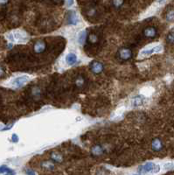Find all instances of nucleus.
<instances>
[{
	"label": "nucleus",
	"mask_w": 174,
	"mask_h": 175,
	"mask_svg": "<svg viewBox=\"0 0 174 175\" xmlns=\"http://www.w3.org/2000/svg\"><path fill=\"white\" fill-rule=\"evenodd\" d=\"M166 20L168 22H173L174 21V10H171L167 12L166 17Z\"/></svg>",
	"instance_id": "19"
},
{
	"label": "nucleus",
	"mask_w": 174,
	"mask_h": 175,
	"mask_svg": "<svg viewBox=\"0 0 174 175\" xmlns=\"http://www.w3.org/2000/svg\"><path fill=\"white\" fill-rule=\"evenodd\" d=\"M144 35L146 38H154L157 35V29L153 26H149L146 27L144 30Z\"/></svg>",
	"instance_id": "8"
},
{
	"label": "nucleus",
	"mask_w": 174,
	"mask_h": 175,
	"mask_svg": "<svg viewBox=\"0 0 174 175\" xmlns=\"http://www.w3.org/2000/svg\"><path fill=\"white\" fill-rule=\"evenodd\" d=\"M164 1H165V0H159V3H163Z\"/></svg>",
	"instance_id": "28"
},
{
	"label": "nucleus",
	"mask_w": 174,
	"mask_h": 175,
	"mask_svg": "<svg viewBox=\"0 0 174 175\" xmlns=\"http://www.w3.org/2000/svg\"><path fill=\"white\" fill-rule=\"evenodd\" d=\"M18 136L16 134V133H13L12 135H11V141L13 142V143H17L18 141Z\"/></svg>",
	"instance_id": "23"
},
{
	"label": "nucleus",
	"mask_w": 174,
	"mask_h": 175,
	"mask_svg": "<svg viewBox=\"0 0 174 175\" xmlns=\"http://www.w3.org/2000/svg\"><path fill=\"white\" fill-rule=\"evenodd\" d=\"M8 3V0H0V4H5Z\"/></svg>",
	"instance_id": "26"
},
{
	"label": "nucleus",
	"mask_w": 174,
	"mask_h": 175,
	"mask_svg": "<svg viewBox=\"0 0 174 175\" xmlns=\"http://www.w3.org/2000/svg\"><path fill=\"white\" fill-rule=\"evenodd\" d=\"M78 61V58L76 56V54H73V53H69L67 54L66 56V62L68 65L71 66V65H75V63H77Z\"/></svg>",
	"instance_id": "11"
},
{
	"label": "nucleus",
	"mask_w": 174,
	"mask_h": 175,
	"mask_svg": "<svg viewBox=\"0 0 174 175\" xmlns=\"http://www.w3.org/2000/svg\"><path fill=\"white\" fill-rule=\"evenodd\" d=\"M0 174H15V172L7 166L4 165L0 167Z\"/></svg>",
	"instance_id": "14"
},
{
	"label": "nucleus",
	"mask_w": 174,
	"mask_h": 175,
	"mask_svg": "<svg viewBox=\"0 0 174 175\" xmlns=\"http://www.w3.org/2000/svg\"><path fill=\"white\" fill-rule=\"evenodd\" d=\"M143 102H144V98L141 95H137V96L134 97L133 100H132V104H133L134 107L140 106V105L143 104Z\"/></svg>",
	"instance_id": "15"
},
{
	"label": "nucleus",
	"mask_w": 174,
	"mask_h": 175,
	"mask_svg": "<svg viewBox=\"0 0 174 175\" xmlns=\"http://www.w3.org/2000/svg\"><path fill=\"white\" fill-rule=\"evenodd\" d=\"M167 41L171 44H174V32H170L168 35H167V38H166Z\"/></svg>",
	"instance_id": "21"
},
{
	"label": "nucleus",
	"mask_w": 174,
	"mask_h": 175,
	"mask_svg": "<svg viewBox=\"0 0 174 175\" xmlns=\"http://www.w3.org/2000/svg\"><path fill=\"white\" fill-rule=\"evenodd\" d=\"M98 40V38L95 34H90L89 37H88V41L92 44H95V42H97Z\"/></svg>",
	"instance_id": "20"
},
{
	"label": "nucleus",
	"mask_w": 174,
	"mask_h": 175,
	"mask_svg": "<svg viewBox=\"0 0 174 175\" xmlns=\"http://www.w3.org/2000/svg\"><path fill=\"white\" fill-rule=\"evenodd\" d=\"M13 37H14V41H18V42H25L27 40L26 34L21 31L13 32Z\"/></svg>",
	"instance_id": "10"
},
{
	"label": "nucleus",
	"mask_w": 174,
	"mask_h": 175,
	"mask_svg": "<svg viewBox=\"0 0 174 175\" xmlns=\"http://www.w3.org/2000/svg\"><path fill=\"white\" fill-rule=\"evenodd\" d=\"M123 0H113V4L116 8L121 7L123 5Z\"/></svg>",
	"instance_id": "22"
},
{
	"label": "nucleus",
	"mask_w": 174,
	"mask_h": 175,
	"mask_svg": "<svg viewBox=\"0 0 174 175\" xmlns=\"http://www.w3.org/2000/svg\"><path fill=\"white\" fill-rule=\"evenodd\" d=\"M25 173H26L27 174H35V172H34V171H32V170L29 171V169H27Z\"/></svg>",
	"instance_id": "25"
},
{
	"label": "nucleus",
	"mask_w": 174,
	"mask_h": 175,
	"mask_svg": "<svg viewBox=\"0 0 174 175\" xmlns=\"http://www.w3.org/2000/svg\"><path fill=\"white\" fill-rule=\"evenodd\" d=\"M103 152V149L101 145H94L92 148H91V154L94 155V156H100L101 155Z\"/></svg>",
	"instance_id": "12"
},
{
	"label": "nucleus",
	"mask_w": 174,
	"mask_h": 175,
	"mask_svg": "<svg viewBox=\"0 0 174 175\" xmlns=\"http://www.w3.org/2000/svg\"><path fill=\"white\" fill-rule=\"evenodd\" d=\"M29 81V77L26 76H19V77H17L15 78L12 82H11V84L14 86L15 88H21L23 87L25 84H26Z\"/></svg>",
	"instance_id": "3"
},
{
	"label": "nucleus",
	"mask_w": 174,
	"mask_h": 175,
	"mask_svg": "<svg viewBox=\"0 0 174 175\" xmlns=\"http://www.w3.org/2000/svg\"><path fill=\"white\" fill-rule=\"evenodd\" d=\"M46 45L44 41L42 40H39L37 41L34 46H33V50L36 54H42L45 52L46 50Z\"/></svg>",
	"instance_id": "7"
},
{
	"label": "nucleus",
	"mask_w": 174,
	"mask_h": 175,
	"mask_svg": "<svg viewBox=\"0 0 174 175\" xmlns=\"http://www.w3.org/2000/svg\"><path fill=\"white\" fill-rule=\"evenodd\" d=\"M156 165L152 162H148L144 165H142L138 167L137 169V174H148V173H152L154 172Z\"/></svg>",
	"instance_id": "1"
},
{
	"label": "nucleus",
	"mask_w": 174,
	"mask_h": 175,
	"mask_svg": "<svg viewBox=\"0 0 174 175\" xmlns=\"http://www.w3.org/2000/svg\"><path fill=\"white\" fill-rule=\"evenodd\" d=\"M151 148L154 152H160L163 149V143L159 138H154L151 142Z\"/></svg>",
	"instance_id": "9"
},
{
	"label": "nucleus",
	"mask_w": 174,
	"mask_h": 175,
	"mask_svg": "<svg viewBox=\"0 0 174 175\" xmlns=\"http://www.w3.org/2000/svg\"><path fill=\"white\" fill-rule=\"evenodd\" d=\"M90 70L95 75L101 74L103 70V65L100 61H93L90 63Z\"/></svg>",
	"instance_id": "6"
},
{
	"label": "nucleus",
	"mask_w": 174,
	"mask_h": 175,
	"mask_svg": "<svg viewBox=\"0 0 174 175\" xmlns=\"http://www.w3.org/2000/svg\"><path fill=\"white\" fill-rule=\"evenodd\" d=\"M67 21H68V25H76L79 23V18L76 11L73 10L68 11L67 14Z\"/></svg>",
	"instance_id": "2"
},
{
	"label": "nucleus",
	"mask_w": 174,
	"mask_h": 175,
	"mask_svg": "<svg viewBox=\"0 0 174 175\" xmlns=\"http://www.w3.org/2000/svg\"><path fill=\"white\" fill-rule=\"evenodd\" d=\"M163 50V47L162 46H157V47H154L151 49H147V50H143L141 53H140V56H150L153 54H158V53H160L162 52Z\"/></svg>",
	"instance_id": "4"
},
{
	"label": "nucleus",
	"mask_w": 174,
	"mask_h": 175,
	"mask_svg": "<svg viewBox=\"0 0 174 175\" xmlns=\"http://www.w3.org/2000/svg\"><path fill=\"white\" fill-rule=\"evenodd\" d=\"M86 39H87V32H86V30H82L78 34V38H77L78 43L80 45H83L86 41Z\"/></svg>",
	"instance_id": "13"
},
{
	"label": "nucleus",
	"mask_w": 174,
	"mask_h": 175,
	"mask_svg": "<svg viewBox=\"0 0 174 175\" xmlns=\"http://www.w3.org/2000/svg\"><path fill=\"white\" fill-rule=\"evenodd\" d=\"M75 3V0H66V4L68 5V7H71Z\"/></svg>",
	"instance_id": "24"
},
{
	"label": "nucleus",
	"mask_w": 174,
	"mask_h": 175,
	"mask_svg": "<svg viewBox=\"0 0 174 175\" xmlns=\"http://www.w3.org/2000/svg\"><path fill=\"white\" fill-rule=\"evenodd\" d=\"M51 159H52L54 162H57V163H61V162H62V160H63V158H62L61 154L59 153V152H53V153L51 154Z\"/></svg>",
	"instance_id": "16"
},
{
	"label": "nucleus",
	"mask_w": 174,
	"mask_h": 175,
	"mask_svg": "<svg viewBox=\"0 0 174 175\" xmlns=\"http://www.w3.org/2000/svg\"><path fill=\"white\" fill-rule=\"evenodd\" d=\"M4 75V71H3V69H2V68L0 67V76H2Z\"/></svg>",
	"instance_id": "27"
},
{
	"label": "nucleus",
	"mask_w": 174,
	"mask_h": 175,
	"mask_svg": "<svg viewBox=\"0 0 174 175\" xmlns=\"http://www.w3.org/2000/svg\"><path fill=\"white\" fill-rule=\"evenodd\" d=\"M41 167L45 169H48V170H53L54 168V163H52L51 161H44L41 164Z\"/></svg>",
	"instance_id": "17"
},
{
	"label": "nucleus",
	"mask_w": 174,
	"mask_h": 175,
	"mask_svg": "<svg viewBox=\"0 0 174 175\" xmlns=\"http://www.w3.org/2000/svg\"><path fill=\"white\" fill-rule=\"evenodd\" d=\"M75 85L78 88L83 87V85L85 84V80L82 76H78L76 79H75Z\"/></svg>",
	"instance_id": "18"
},
{
	"label": "nucleus",
	"mask_w": 174,
	"mask_h": 175,
	"mask_svg": "<svg viewBox=\"0 0 174 175\" xmlns=\"http://www.w3.org/2000/svg\"><path fill=\"white\" fill-rule=\"evenodd\" d=\"M118 56L123 61H128L132 57V52L130 48H122L118 52Z\"/></svg>",
	"instance_id": "5"
}]
</instances>
